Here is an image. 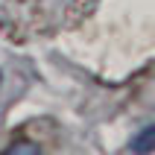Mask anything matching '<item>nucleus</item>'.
Returning <instances> with one entry per match:
<instances>
[{"mask_svg":"<svg viewBox=\"0 0 155 155\" xmlns=\"http://www.w3.org/2000/svg\"><path fill=\"white\" fill-rule=\"evenodd\" d=\"M132 152H140V155H147V152H155V126H149V129L138 132L135 138H132Z\"/></svg>","mask_w":155,"mask_h":155,"instance_id":"1","label":"nucleus"}]
</instances>
